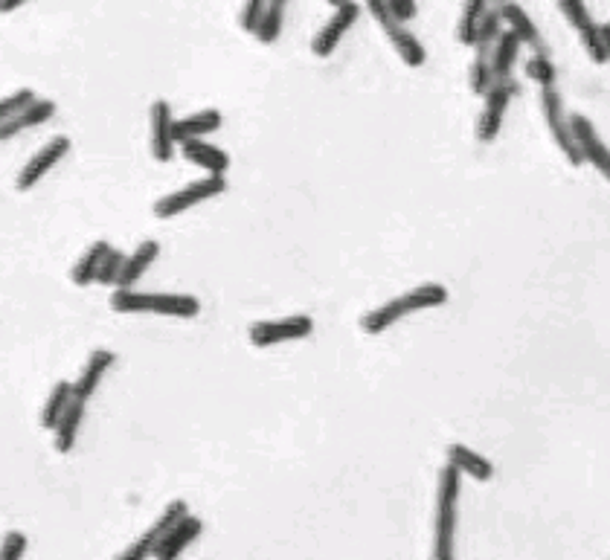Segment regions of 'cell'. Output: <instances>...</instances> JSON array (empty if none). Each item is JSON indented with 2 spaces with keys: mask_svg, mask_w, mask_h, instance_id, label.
<instances>
[{
  "mask_svg": "<svg viewBox=\"0 0 610 560\" xmlns=\"http://www.w3.org/2000/svg\"><path fill=\"white\" fill-rule=\"evenodd\" d=\"M520 38L512 30L500 32V38L494 41L491 47V70H494V79H512V70H515V61L520 56Z\"/></svg>",
  "mask_w": 610,
  "mask_h": 560,
  "instance_id": "7402d4cb",
  "label": "cell"
},
{
  "mask_svg": "<svg viewBox=\"0 0 610 560\" xmlns=\"http://www.w3.org/2000/svg\"><path fill=\"white\" fill-rule=\"evenodd\" d=\"M111 308L117 314H157V317L195 320L201 314V299L192 294H146L134 288H117L111 294Z\"/></svg>",
  "mask_w": 610,
  "mask_h": 560,
  "instance_id": "7a4b0ae2",
  "label": "cell"
},
{
  "mask_svg": "<svg viewBox=\"0 0 610 560\" xmlns=\"http://www.w3.org/2000/svg\"><path fill=\"white\" fill-rule=\"evenodd\" d=\"M288 3L291 0H271L268 3V9H265V15H262V21H259V27H256V38L262 41V44H276L279 41V35H282V24H285V9H288Z\"/></svg>",
  "mask_w": 610,
  "mask_h": 560,
  "instance_id": "83f0119b",
  "label": "cell"
},
{
  "mask_svg": "<svg viewBox=\"0 0 610 560\" xmlns=\"http://www.w3.org/2000/svg\"><path fill=\"white\" fill-rule=\"evenodd\" d=\"M503 30H506V24H503V15H500V6H488V12L483 15V24L477 30L474 47H494V41L500 38Z\"/></svg>",
  "mask_w": 610,
  "mask_h": 560,
  "instance_id": "4dcf8cb0",
  "label": "cell"
},
{
  "mask_svg": "<svg viewBox=\"0 0 610 560\" xmlns=\"http://www.w3.org/2000/svg\"><path fill=\"white\" fill-rule=\"evenodd\" d=\"M268 3H271V0H244L242 18H239V24H242L244 32H256L259 21H262V15H265V9H268Z\"/></svg>",
  "mask_w": 610,
  "mask_h": 560,
  "instance_id": "e575fe53",
  "label": "cell"
},
{
  "mask_svg": "<svg viewBox=\"0 0 610 560\" xmlns=\"http://www.w3.org/2000/svg\"><path fill=\"white\" fill-rule=\"evenodd\" d=\"M157 256H160V241H154V238L140 241L137 250L131 256H125V267H122L117 288H134L149 273V267L157 262Z\"/></svg>",
  "mask_w": 610,
  "mask_h": 560,
  "instance_id": "44dd1931",
  "label": "cell"
},
{
  "mask_svg": "<svg viewBox=\"0 0 610 560\" xmlns=\"http://www.w3.org/2000/svg\"><path fill=\"white\" fill-rule=\"evenodd\" d=\"M201 531H204V523L198 520V517H192V514H186L181 523L175 526V529L169 531L166 537H163V543L154 549V558L160 560H172V558H181L183 552L201 537Z\"/></svg>",
  "mask_w": 610,
  "mask_h": 560,
  "instance_id": "e0dca14e",
  "label": "cell"
},
{
  "mask_svg": "<svg viewBox=\"0 0 610 560\" xmlns=\"http://www.w3.org/2000/svg\"><path fill=\"white\" fill-rule=\"evenodd\" d=\"M448 302V288L445 285H436V282H427V285H419L407 294L396 296L384 305H378L375 311H369L364 320H361V328L366 334H384L390 331L393 325H398L404 317L410 314H419V311H430V308H442Z\"/></svg>",
  "mask_w": 610,
  "mask_h": 560,
  "instance_id": "6da1fadb",
  "label": "cell"
},
{
  "mask_svg": "<svg viewBox=\"0 0 610 560\" xmlns=\"http://www.w3.org/2000/svg\"><path fill=\"white\" fill-rule=\"evenodd\" d=\"M27 549H30L27 534H24V531H9V534L3 537V543H0V560L24 558V555H27Z\"/></svg>",
  "mask_w": 610,
  "mask_h": 560,
  "instance_id": "836d02e7",
  "label": "cell"
},
{
  "mask_svg": "<svg viewBox=\"0 0 610 560\" xmlns=\"http://www.w3.org/2000/svg\"><path fill=\"white\" fill-rule=\"evenodd\" d=\"M448 465H454L462 476L474 479V482H491L494 479V465L488 462L483 453L465 447V444H448Z\"/></svg>",
  "mask_w": 610,
  "mask_h": 560,
  "instance_id": "ffe728a7",
  "label": "cell"
},
{
  "mask_svg": "<svg viewBox=\"0 0 610 560\" xmlns=\"http://www.w3.org/2000/svg\"><path fill=\"white\" fill-rule=\"evenodd\" d=\"M152 157L157 163H169L175 157V114H172V105L166 99H157L152 102Z\"/></svg>",
  "mask_w": 610,
  "mask_h": 560,
  "instance_id": "5bb4252c",
  "label": "cell"
},
{
  "mask_svg": "<svg viewBox=\"0 0 610 560\" xmlns=\"http://www.w3.org/2000/svg\"><path fill=\"white\" fill-rule=\"evenodd\" d=\"M224 192H227V177L224 175H207L201 177V180H192V183H186L181 189L163 195V198L154 204V218H160V221L178 218L183 212L201 207V204L213 201V198L224 195Z\"/></svg>",
  "mask_w": 610,
  "mask_h": 560,
  "instance_id": "277c9868",
  "label": "cell"
},
{
  "mask_svg": "<svg viewBox=\"0 0 610 560\" xmlns=\"http://www.w3.org/2000/svg\"><path fill=\"white\" fill-rule=\"evenodd\" d=\"M114 363H117V354L111 352V349H96V352L88 357V363H85L79 381L73 384V395L82 398V401H91L93 395H96V389H99V384L105 381V375L111 372Z\"/></svg>",
  "mask_w": 610,
  "mask_h": 560,
  "instance_id": "2e32d148",
  "label": "cell"
},
{
  "mask_svg": "<svg viewBox=\"0 0 610 560\" xmlns=\"http://www.w3.org/2000/svg\"><path fill=\"white\" fill-rule=\"evenodd\" d=\"M361 18V3L358 0H346L343 6H337L335 15L320 27V32L311 41V53L317 59H329L335 56V50L340 47V41L346 38V32L352 30Z\"/></svg>",
  "mask_w": 610,
  "mask_h": 560,
  "instance_id": "8fae6325",
  "label": "cell"
},
{
  "mask_svg": "<svg viewBox=\"0 0 610 560\" xmlns=\"http://www.w3.org/2000/svg\"><path fill=\"white\" fill-rule=\"evenodd\" d=\"M366 12L375 18V24L390 38V44L396 47V53L407 67H422V64H425L427 53L425 47H422V41L390 12V3H387V0H366Z\"/></svg>",
  "mask_w": 610,
  "mask_h": 560,
  "instance_id": "5b68a950",
  "label": "cell"
},
{
  "mask_svg": "<svg viewBox=\"0 0 610 560\" xmlns=\"http://www.w3.org/2000/svg\"><path fill=\"white\" fill-rule=\"evenodd\" d=\"M558 9L567 18V24L579 32L581 47L590 56V61L593 64H608V50H605V41H602V27L593 21L587 3L584 0H558Z\"/></svg>",
  "mask_w": 610,
  "mask_h": 560,
  "instance_id": "ba28073f",
  "label": "cell"
},
{
  "mask_svg": "<svg viewBox=\"0 0 610 560\" xmlns=\"http://www.w3.org/2000/svg\"><path fill=\"white\" fill-rule=\"evenodd\" d=\"M108 250H111V244L99 238V241H93L91 247L82 253V259L76 262L73 273H70V279H73L76 288H88V285H93V282L99 279V270H102V262H105Z\"/></svg>",
  "mask_w": 610,
  "mask_h": 560,
  "instance_id": "cb8c5ba5",
  "label": "cell"
},
{
  "mask_svg": "<svg viewBox=\"0 0 610 560\" xmlns=\"http://www.w3.org/2000/svg\"><path fill=\"white\" fill-rule=\"evenodd\" d=\"M311 331H314V320L308 314H294V317L250 325V343L256 349H271V346H279V343L305 340V337H311Z\"/></svg>",
  "mask_w": 610,
  "mask_h": 560,
  "instance_id": "9c48e42d",
  "label": "cell"
},
{
  "mask_svg": "<svg viewBox=\"0 0 610 560\" xmlns=\"http://www.w3.org/2000/svg\"><path fill=\"white\" fill-rule=\"evenodd\" d=\"M488 0H465L462 3V12H459V24H457V38L459 44L465 47H474L477 41V30L483 24V15L488 12Z\"/></svg>",
  "mask_w": 610,
  "mask_h": 560,
  "instance_id": "484cf974",
  "label": "cell"
},
{
  "mask_svg": "<svg viewBox=\"0 0 610 560\" xmlns=\"http://www.w3.org/2000/svg\"><path fill=\"white\" fill-rule=\"evenodd\" d=\"M570 125H573V137H576V146H579L581 163H590L610 183V148L599 137L596 125L587 117H581V114H573Z\"/></svg>",
  "mask_w": 610,
  "mask_h": 560,
  "instance_id": "7c38bea8",
  "label": "cell"
},
{
  "mask_svg": "<svg viewBox=\"0 0 610 560\" xmlns=\"http://www.w3.org/2000/svg\"><path fill=\"white\" fill-rule=\"evenodd\" d=\"M181 154L186 157V163L204 169L207 175H227L230 172V154L224 148L204 143V140H189L183 143Z\"/></svg>",
  "mask_w": 610,
  "mask_h": 560,
  "instance_id": "d6986e66",
  "label": "cell"
},
{
  "mask_svg": "<svg viewBox=\"0 0 610 560\" xmlns=\"http://www.w3.org/2000/svg\"><path fill=\"white\" fill-rule=\"evenodd\" d=\"M602 41H605V50H608V61H610V24L602 27Z\"/></svg>",
  "mask_w": 610,
  "mask_h": 560,
  "instance_id": "74e56055",
  "label": "cell"
},
{
  "mask_svg": "<svg viewBox=\"0 0 610 560\" xmlns=\"http://www.w3.org/2000/svg\"><path fill=\"white\" fill-rule=\"evenodd\" d=\"M500 15H503V24H506V30L515 32L523 47H532L535 53H547V47H544V38H541V30H538V24H535V21L529 18V12H526V9L520 6L518 0H506V3H500Z\"/></svg>",
  "mask_w": 610,
  "mask_h": 560,
  "instance_id": "9a60e30c",
  "label": "cell"
},
{
  "mask_svg": "<svg viewBox=\"0 0 610 560\" xmlns=\"http://www.w3.org/2000/svg\"><path fill=\"white\" fill-rule=\"evenodd\" d=\"M494 70H491V47H477V56L471 61V90L477 96H486L494 85Z\"/></svg>",
  "mask_w": 610,
  "mask_h": 560,
  "instance_id": "f1b7e54d",
  "label": "cell"
},
{
  "mask_svg": "<svg viewBox=\"0 0 610 560\" xmlns=\"http://www.w3.org/2000/svg\"><path fill=\"white\" fill-rule=\"evenodd\" d=\"M125 256H128V253H122V250H117V247H111V250H108V256H105V262H102V270H99L96 285H105V288H111V285H114V288H117L122 267H125Z\"/></svg>",
  "mask_w": 610,
  "mask_h": 560,
  "instance_id": "d6a6232c",
  "label": "cell"
},
{
  "mask_svg": "<svg viewBox=\"0 0 610 560\" xmlns=\"http://www.w3.org/2000/svg\"><path fill=\"white\" fill-rule=\"evenodd\" d=\"M67 154H70V140H67V137H53L47 146H41V151L32 154L30 163L21 169V175L15 180L18 192H30V189H35L44 177L59 166Z\"/></svg>",
  "mask_w": 610,
  "mask_h": 560,
  "instance_id": "4fadbf2b",
  "label": "cell"
},
{
  "mask_svg": "<svg viewBox=\"0 0 610 560\" xmlns=\"http://www.w3.org/2000/svg\"><path fill=\"white\" fill-rule=\"evenodd\" d=\"M56 102L53 99H35L30 108H24L18 117L12 119L9 125H12V131H15V137L21 134V131H30V128H38V125H44V122H50V119L56 117Z\"/></svg>",
  "mask_w": 610,
  "mask_h": 560,
  "instance_id": "4316f807",
  "label": "cell"
},
{
  "mask_svg": "<svg viewBox=\"0 0 610 560\" xmlns=\"http://www.w3.org/2000/svg\"><path fill=\"white\" fill-rule=\"evenodd\" d=\"M73 384L70 381H59V384L50 389L47 395V404L41 410V427L44 430H56V424L61 421V415L67 413V407L73 404Z\"/></svg>",
  "mask_w": 610,
  "mask_h": 560,
  "instance_id": "d4e9b609",
  "label": "cell"
},
{
  "mask_svg": "<svg viewBox=\"0 0 610 560\" xmlns=\"http://www.w3.org/2000/svg\"><path fill=\"white\" fill-rule=\"evenodd\" d=\"M515 93H518V82H515V79H497V82L491 85V90L486 93L483 117H480V125H477L480 143H494V140L500 137L503 119H506V111H509Z\"/></svg>",
  "mask_w": 610,
  "mask_h": 560,
  "instance_id": "30bf717a",
  "label": "cell"
},
{
  "mask_svg": "<svg viewBox=\"0 0 610 560\" xmlns=\"http://www.w3.org/2000/svg\"><path fill=\"white\" fill-rule=\"evenodd\" d=\"M329 3H332V6H335V9H337V6H343L346 0H329Z\"/></svg>",
  "mask_w": 610,
  "mask_h": 560,
  "instance_id": "f35d334b",
  "label": "cell"
},
{
  "mask_svg": "<svg viewBox=\"0 0 610 560\" xmlns=\"http://www.w3.org/2000/svg\"><path fill=\"white\" fill-rule=\"evenodd\" d=\"M526 76L538 85V88H552L555 79H558V70L549 59L547 53H535L532 59L526 61Z\"/></svg>",
  "mask_w": 610,
  "mask_h": 560,
  "instance_id": "f546056e",
  "label": "cell"
},
{
  "mask_svg": "<svg viewBox=\"0 0 610 560\" xmlns=\"http://www.w3.org/2000/svg\"><path fill=\"white\" fill-rule=\"evenodd\" d=\"M387 3H390V12L396 15L401 24H410L419 15V3L416 0H387Z\"/></svg>",
  "mask_w": 610,
  "mask_h": 560,
  "instance_id": "d590c367",
  "label": "cell"
},
{
  "mask_svg": "<svg viewBox=\"0 0 610 560\" xmlns=\"http://www.w3.org/2000/svg\"><path fill=\"white\" fill-rule=\"evenodd\" d=\"M491 6H500V3H506V0H488Z\"/></svg>",
  "mask_w": 610,
  "mask_h": 560,
  "instance_id": "ab89813d",
  "label": "cell"
},
{
  "mask_svg": "<svg viewBox=\"0 0 610 560\" xmlns=\"http://www.w3.org/2000/svg\"><path fill=\"white\" fill-rule=\"evenodd\" d=\"M221 125H224V117H221L218 108H204L198 114L175 119V143L183 146L189 140H204V137H210L215 131H221Z\"/></svg>",
  "mask_w": 610,
  "mask_h": 560,
  "instance_id": "ac0fdd59",
  "label": "cell"
},
{
  "mask_svg": "<svg viewBox=\"0 0 610 560\" xmlns=\"http://www.w3.org/2000/svg\"><path fill=\"white\" fill-rule=\"evenodd\" d=\"M35 99H38V96H35V90L30 88H21L15 90V93H9V96H3V99H0V125L18 117L24 108H30Z\"/></svg>",
  "mask_w": 610,
  "mask_h": 560,
  "instance_id": "1f68e13d",
  "label": "cell"
},
{
  "mask_svg": "<svg viewBox=\"0 0 610 560\" xmlns=\"http://www.w3.org/2000/svg\"><path fill=\"white\" fill-rule=\"evenodd\" d=\"M27 3H32V0H0V15H12V12H18Z\"/></svg>",
  "mask_w": 610,
  "mask_h": 560,
  "instance_id": "8d00e7d4",
  "label": "cell"
},
{
  "mask_svg": "<svg viewBox=\"0 0 610 560\" xmlns=\"http://www.w3.org/2000/svg\"><path fill=\"white\" fill-rule=\"evenodd\" d=\"M189 514V502L186 500H175L169 502L163 511H160V517L154 520L149 529L143 531L125 552H122L120 558L122 560H146V558H154V549L163 543V537L169 534V531L175 529L178 523H181L183 517Z\"/></svg>",
  "mask_w": 610,
  "mask_h": 560,
  "instance_id": "52a82bcc",
  "label": "cell"
},
{
  "mask_svg": "<svg viewBox=\"0 0 610 560\" xmlns=\"http://www.w3.org/2000/svg\"><path fill=\"white\" fill-rule=\"evenodd\" d=\"M541 114L547 122L549 134L555 140V146L561 148V154L570 160V166H581L579 146H576V137H573V125L567 117V108H564V99L558 88H541Z\"/></svg>",
  "mask_w": 610,
  "mask_h": 560,
  "instance_id": "8992f818",
  "label": "cell"
},
{
  "mask_svg": "<svg viewBox=\"0 0 610 560\" xmlns=\"http://www.w3.org/2000/svg\"><path fill=\"white\" fill-rule=\"evenodd\" d=\"M459 494H462V473L454 465H445L439 473L436 488V537H433V555L439 560H451L457 552V520H459Z\"/></svg>",
  "mask_w": 610,
  "mask_h": 560,
  "instance_id": "3957f363",
  "label": "cell"
},
{
  "mask_svg": "<svg viewBox=\"0 0 610 560\" xmlns=\"http://www.w3.org/2000/svg\"><path fill=\"white\" fill-rule=\"evenodd\" d=\"M85 410H88V401L73 398V404L67 407V413L61 415V421L56 424V430H53V436H56V450H59V453H70V450L76 447L79 430H82V421H85Z\"/></svg>",
  "mask_w": 610,
  "mask_h": 560,
  "instance_id": "603a6c76",
  "label": "cell"
}]
</instances>
